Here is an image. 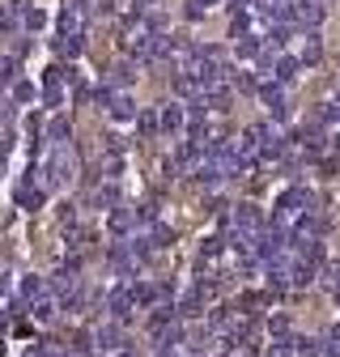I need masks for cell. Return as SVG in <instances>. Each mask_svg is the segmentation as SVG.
Wrapping results in <instances>:
<instances>
[{"label":"cell","instance_id":"obj_21","mask_svg":"<svg viewBox=\"0 0 340 357\" xmlns=\"http://www.w3.org/2000/svg\"><path fill=\"white\" fill-rule=\"evenodd\" d=\"M298 60H302V64H319V60H323L319 43H315V39H306V43H302V51H298Z\"/></svg>","mask_w":340,"mask_h":357},{"label":"cell","instance_id":"obj_16","mask_svg":"<svg viewBox=\"0 0 340 357\" xmlns=\"http://www.w3.org/2000/svg\"><path fill=\"white\" fill-rule=\"evenodd\" d=\"M81 47H85V39H81V34H60V39H56V51H60V56H68V60H77V56H81Z\"/></svg>","mask_w":340,"mask_h":357},{"label":"cell","instance_id":"obj_3","mask_svg":"<svg viewBox=\"0 0 340 357\" xmlns=\"http://www.w3.org/2000/svg\"><path fill=\"white\" fill-rule=\"evenodd\" d=\"M98 102L107 107V115H111V119H119V123L136 119V98H132L124 85H103V90H98Z\"/></svg>","mask_w":340,"mask_h":357},{"label":"cell","instance_id":"obj_15","mask_svg":"<svg viewBox=\"0 0 340 357\" xmlns=\"http://www.w3.org/2000/svg\"><path fill=\"white\" fill-rule=\"evenodd\" d=\"M17 9H21V26H26V30H43V26H47V13L39 9V5H26V0H17Z\"/></svg>","mask_w":340,"mask_h":357},{"label":"cell","instance_id":"obj_9","mask_svg":"<svg viewBox=\"0 0 340 357\" xmlns=\"http://www.w3.org/2000/svg\"><path fill=\"white\" fill-rule=\"evenodd\" d=\"M94 340H98V349H107V353H115V349H124V323H103L98 332H94Z\"/></svg>","mask_w":340,"mask_h":357},{"label":"cell","instance_id":"obj_7","mask_svg":"<svg viewBox=\"0 0 340 357\" xmlns=\"http://www.w3.org/2000/svg\"><path fill=\"white\" fill-rule=\"evenodd\" d=\"M255 94H259L264 102H268L273 119H285V115H289V102H285V85H281V81H268V85H259Z\"/></svg>","mask_w":340,"mask_h":357},{"label":"cell","instance_id":"obj_19","mask_svg":"<svg viewBox=\"0 0 340 357\" xmlns=\"http://www.w3.org/2000/svg\"><path fill=\"white\" fill-rule=\"evenodd\" d=\"M47 136H52V141H56V145H64V141H68V136H72V123H68V119H64V115H56V119H52V123H47Z\"/></svg>","mask_w":340,"mask_h":357},{"label":"cell","instance_id":"obj_6","mask_svg":"<svg viewBox=\"0 0 340 357\" xmlns=\"http://www.w3.org/2000/svg\"><path fill=\"white\" fill-rule=\"evenodd\" d=\"M43 102H47V107H60V102H64V68L60 64L43 72Z\"/></svg>","mask_w":340,"mask_h":357},{"label":"cell","instance_id":"obj_17","mask_svg":"<svg viewBox=\"0 0 340 357\" xmlns=\"http://www.w3.org/2000/svg\"><path fill=\"white\" fill-rule=\"evenodd\" d=\"M136 132H140V136H158V132H162L158 111H136Z\"/></svg>","mask_w":340,"mask_h":357},{"label":"cell","instance_id":"obj_24","mask_svg":"<svg viewBox=\"0 0 340 357\" xmlns=\"http://www.w3.org/2000/svg\"><path fill=\"white\" fill-rule=\"evenodd\" d=\"M268 332H273V336H285V332H289V315H268Z\"/></svg>","mask_w":340,"mask_h":357},{"label":"cell","instance_id":"obj_4","mask_svg":"<svg viewBox=\"0 0 340 357\" xmlns=\"http://www.w3.org/2000/svg\"><path fill=\"white\" fill-rule=\"evenodd\" d=\"M132 311H136V302H132V294H128V280H124V285H115V289H107V315H111V319L128 323Z\"/></svg>","mask_w":340,"mask_h":357},{"label":"cell","instance_id":"obj_11","mask_svg":"<svg viewBox=\"0 0 340 357\" xmlns=\"http://www.w3.org/2000/svg\"><path fill=\"white\" fill-rule=\"evenodd\" d=\"M56 306H60V302H56V294L47 289V294H39L34 302H26V311H30V319H34V323H47V319L56 315Z\"/></svg>","mask_w":340,"mask_h":357},{"label":"cell","instance_id":"obj_29","mask_svg":"<svg viewBox=\"0 0 340 357\" xmlns=\"http://www.w3.org/2000/svg\"><path fill=\"white\" fill-rule=\"evenodd\" d=\"M200 5H204V9H209V5H217V0H200Z\"/></svg>","mask_w":340,"mask_h":357},{"label":"cell","instance_id":"obj_25","mask_svg":"<svg viewBox=\"0 0 340 357\" xmlns=\"http://www.w3.org/2000/svg\"><path fill=\"white\" fill-rule=\"evenodd\" d=\"M13 102H34V85L30 81H17L13 85Z\"/></svg>","mask_w":340,"mask_h":357},{"label":"cell","instance_id":"obj_8","mask_svg":"<svg viewBox=\"0 0 340 357\" xmlns=\"http://www.w3.org/2000/svg\"><path fill=\"white\" fill-rule=\"evenodd\" d=\"M158 123H162V132H183V127H187V111L179 107V102H166V107L158 111Z\"/></svg>","mask_w":340,"mask_h":357},{"label":"cell","instance_id":"obj_14","mask_svg":"<svg viewBox=\"0 0 340 357\" xmlns=\"http://www.w3.org/2000/svg\"><path fill=\"white\" fill-rule=\"evenodd\" d=\"M89 204H94V209H115V204H119V187H115V178H107L103 187H94Z\"/></svg>","mask_w":340,"mask_h":357},{"label":"cell","instance_id":"obj_27","mask_svg":"<svg viewBox=\"0 0 340 357\" xmlns=\"http://www.w3.org/2000/svg\"><path fill=\"white\" fill-rule=\"evenodd\" d=\"M332 340H340V323H336V327H332Z\"/></svg>","mask_w":340,"mask_h":357},{"label":"cell","instance_id":"obj_2","mask_svg":"<svg viewBox=\"0 0 340 357\" xmlns=\"http://www.w3.org/2000/svg\"><path fill=\"white\" fill-rule=\"evenodd\" d=\"M310 204H315V200H310V192H306V187H285V192L277 196V209H273V217H277V221H285L289 229H294V221H298V217L310 209Z\"/></svg>","mask_w":340,"mask_h":357},{"label":"cell","instance_id":"obj_28","mask_svg":"<svg viewBox=\"0 0 340 357\" xmlns=\"http://www.w3.org/2000/svg\"><path fill=\"white\" fill-rule=\"evenodd\" d=\"M332 298H336V306H340V289H332Z\"/></svg>","mask_w":340,"mask_h":357},{"label":"cell","instance_id":"obj_12","mask_svg":"<svg viewBox=\"0 0 340 357\" xmlns=\"http://www.w3.org/2000/svg\"><path fill=\"white\" fill-rule=\"evenodd\" d=\"M175 311H179V319H196V315L204 311V298H200V289L191 285V294H183V298L175 302Z\"/></svg>","mask_w":340,"mask_h":357},{"label":"cell","instance_id":"obj_23","mask_svg":"<svg viewBox=\"0 0 340 357\" xmlns=\"http://www.w3.org/2000/svg\"><path fill=\"white\" fill-rule=\"evenodd\" d=\"M323 285L328 289H340V264H328L323 260Z\"/></svg>","mask_w":340,"mask_h":357},{"label":"cell","instance_id":"obj_30","mask_svg":"<svg viewBox=\"0 0 340 357\" xmlns=\"http://www.w3.org/2000/svg\"><path fill=\"white\" fill-rule=\"evenodd\" d=\"M124 357H132V353H124Z\"/></svg>","mask_w":340,"mask_h":357},{"label":"cell","instance_id":"obj_1","mask_svg":"<svg viewBox=\"0 0 340 357\" xmlns=\"http://www.w3.org/2000/svg\"><path fill=\"white\" fill-rule=\"evenodd\" d=\"M43 174H47V187H64V183H72V174H77V149H72L68 141L56 145L52 153H47V162H43Z\"/></svg>","mask_w":340,"mask_h":357},{"label":"cell","instance_id":"obj_10","mask_svg":"<svg viewBox=\"0 0 340 357\" xmlns=\"http://www.w3.org/2000/svg\"><path fill=\"white\" fill-rule=\"evenodd\" d=\"M298 68H302V60H294V56H285V51H277V56H273V81L289 85V81L298 76Z\"/></svg>","mask_w":340,"mask_h":357},{"label":"cell","instance_id":"obj_5","mask_svg":"<svg viewBox=\"0 0 340 357\" xmlns=\"http://www.w3.org/2000/svg\"><path fill=\"white\" fill-rule=\"evenodd\" d=\"M60 34H85V9L77 5V0H64V13L56 17Z\"/></svg>","mask_w":340,"mask_h":357},{"label":"cell","instance_id":"obj_22","mask_svg":"<svg viewBox=\"0 0 340 357\" xmlns=\"http://www.w3.org/2000/svg\"><path fill=\"white\" fill-rule=\"evenodd\" d=\"M294 349H298V357H319V349H323V345H319V340H310V336H298V340H294Z\"/></svg>","mask_w":340,"mask_h":357},{"label":"cell","instance_id":"obj_18","mask_svg":"<svg viewBox=\"0 0 340 357\" xmlns=\"http://www.w3.org/2000/svg\"><path fill=\"white\" fill-rule=\"evenodd\" d=\"M43 200H47L43 187H21V192H17V204H21V209H30V213L43 209Z\"/></svg>","mask_w":340,"mask_h":357},{"label":"cell","instance_id":"obj_13","mask_svg":"<svg viewBox=\"0 0 340 357\" xmlns=\"http://www.w3.org/2000/svg\"><path fill=\"white\" fill-rule=\"evenodd\" d=\"M39 294H47V280H39V276H21V280H17V306L34 302Z\"/></svg>","mask_w":340,"mask_h":357},{"label":"cell","instance_id":"obj_26","mask_svg":"<svg viewBox=\"0 0 340 357\" xmlns=\"http://www.w3.org/2000/svg\"><path fill=\"white\" fill-rule=\"evenodd\" d=\"M13 72H17V60L13 56H0V85L13 81Z\"/></svg>","mask_w":340,"mask_h":357},{"label":"cell","instance_id":"obj_20","mask_svg":"<svg viewBox=\"0 0 340 357\" xmlns=\"http://www.w3.org/2000/svg\"><path fill=\"white\" fill-rule=\"evenodd\" d=\"M298 349H294V336H289V332H285V336H273V345H268V357H294Z\"/></svg>","mask_w":340,"mask_h":357}]
</instances>
